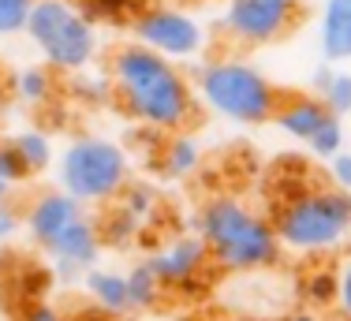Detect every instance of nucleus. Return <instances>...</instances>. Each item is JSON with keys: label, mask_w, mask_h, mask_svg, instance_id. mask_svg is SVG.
<instances>
[{"label": "nucleus", "mask_w": 351, "mask_h": 321, "mask_svg": "<svg viewBox=\"0 0 351 321\" xmlns=\"http://www.w3.org/2000/svg\"><path fill=\"white\" fill-rule=\"evenodd\" d=\"M8 105H12V90H8V79L0 75V116L8 112Z\"/></svg>", "instance_id": "32"}, {"label": "nucleus", "mask_w": 351, "mask_h": 321, "mask_svg": "<svg viewBox=\"0 0 351 321\" xmlns=\"http://www.w3.org/2000/svg\"><path fill=\"white\" fill-rule=\"evenodd\" d=\"M131 41L169 56L176 64H195L206 56V27L187 4H157L146 0L131 19Z\"/></svg>", "instance_id": "7"}, {"label": "nucleus", "mask_w": 351, "mask_h": 321, "mask_svg": "<svg viewBox=\"0 0 351 321\" xmlns=\"http://www.w3.org/2000/svg\"><path fill=\"white\" fill-rule=\"evenodd\" d=\"M317 53L325 64L351 60V0H325L317 15Z\"/></svg>", "instance_id": "12"}, {"label": "nucleus", "mask_w": 351, "mask_h": 321, "mask_svg": "<svg viewBox=\"0 0 351 321\" xmlns=\"http://www.w3.org/2000/svg\"><path fill=\"white\" fill-rule=\"evenodd\" d=\"M157 4H191V0H157Z\"/></svg>", "instance_id": "33"}, {"label": "nucleus", "mask_w": 351, "mask_h": 321, "mask_svg": "<svg viewBox=\"0 0 351 321\" xmlns=\"http://www.w3.org/2000/svg\"><path fill=\"white\" fill-rule=\"evenodd\" d=\"M332 310L344 321H351V254L337 269V299H332Z\"/></svg>", "instance_id": "26"}, {"label": "nucleus", "mask_w": 351, "mask_h": 321, "mask_svg": "<svg viewBox=\"0 0 351 321\" xmlns=\"http://www.w3.org/2000/svg\"><path fill=\"white\" fill-rule=\"evenodd\" d=\"M146 261L169 295H198L210 284V276L217 273L210 250H206V243L195 232L165 239Z\"/></svg>", "instance_id": "9"}, {"label": "nucleus", "mask_w": 351, "mask_h": 321, "mask_svg": "<svg viewBox=\"0 0 351 321\" xmlns=\"http://www.w3.org/2000/svg\"><path fill=\"white\" fill-rule=\"evenodd\" d=\"M329 183L340 191H351V150H340L337 157H329Z\"/></svg>", "instance_id": "29"}, {"label": "nucleus", "mask_w": 351, "mask_h": 321, "mask_svg": "<svg viewBox=\"0 0 351 321\" xmlns=\"http://www.w3.org/2000/svg\"><path fill=\"white\" fill-rule=\"evenodd\" d=\"M277 321H344L340 314H322V310L314 307H303V310H288V314H280Z\"/></svg>", "instance_id": "30"}, {"label": "nucleus", "mask_w": 351, "mask_h": 321, "mask_svg": "<svg viewBox=\"0 0 351 321\" xmlns=\"http://www.w3.org/2000/svg\"><path fill=\"white\" fill-rule=\"evenodd\" d=\"M191 232L206 243L217 273L247 276L273 269L284 254L273 217L254 209L236 194H213L195 209Z\"/></svg>", "instance_id": "2"}, {"label": "nucleus", "mask_w": 351, "mask_h": 321, "mask_svg": "<svg viewBox=\"0 0 351 321\" xmlns=\"http://www.w3.org/2000/svg\"><path fill=\"white\" fill-rule=\"evenodd\" d=\"M116 202H120V206L128 209L131 217H138V221L146 224L149 213L157 209V191L146 187V183H128V187H123V194H120Z\"/></svg>", "instance_id": "24"}, {"label": "nucleus", "mask_w": 351, "mask_h": 321, "mask_svg": "<svg viewBox=\"0 0 351 321\" xmlns=\"http://www.w3.org/2000/svg\"><path fill=\"white\" fill-rule=\"evenodd\" d=\"M8 146L15 150V157L27 168V176H41L56 165V146H53V139H49V131H41V128L15 131L12 139H8Z\"/></svg>", "instance_id": "16"}, {"label": "nucleus", "mask_w": 351, "mask_h": 321, "mask_svg": "<svg viewBox=\"0 0 351 321\" xmlns=\"http://www.w3.org/2000/svg\"><path fill=\"white\" fill-rule=\"evenodd\" d=\"M157 168L169 180H191L202 168V142L191 131L161 134V142H157Z\"/></svg>", "instance_id": "14"}, {"label": "nucleus", "mask_w": 351, "mask_h": 321, "mask_svg": "<svg viewBox=\"0 0 351 321\" xmlns=\"http://www.w3.org/2000/svg\"><path fill=\"white\" fill-rule=\"evenodd\" d=\"M8 90H12V101L27 108H45L53 105L56 90H60V79L49 64H23L8 75Z\"/></svg>", "instance_id": "13"}, {"label": "nucleus", "mask_w": 351, "mask_h": 321, "mask_svg": "<svg viewBox=\"0 0 351 321\" xmlns=\"http://www.w3.org/2000/svg\"><path fill=\"white\" fill-rule=\"evenodd\" d=\"M75 4L86 12V19L101 27H131V19L138 15V8L146 0H75Z\"/></svg>", "instance_id": "20"}, {"label": "nucleus", "mask_w": 351, "mask_h": 321, "mask_svg": "<svg viewBox=\"0 0 351 321\" xmlns=\"http://www.w3.org/2000/svg\"><path fill=\"white\" fill-rule=\"evenodd\" d=\"M273 228L280 235V247L291 254H337L351 243V191H340L332 183L288 191L273 213Z\"/></svg>", "instance_id": "4"}, {"label": "nucleus", "mask_w": 351, "mask_h": 321, "mask_svg": "<svg viewBox=\"0 0 351 321\" xmlns=\"http://www.w3.org/2000/svg\"><path fill=\"white\" fill-rule=\"evenodd\" d=\"M314 94H322V101L329 105V112L351 116V71L340 64L322 67L314 75Z\"/></svg>", "instance_id": "18"}, {"label": "nucleus", "mask_w": 351, "mask_h": 321, "mask_svg": "<svg viewBox=\"0 0 351 321\" xmlns=\"http://www.w3.org/2000/svg\"><path fill=\"white\" fill-rule=\"evenodd\" d=\"M303 19V0H224L221 30L247 49L277 45Z\"/></svg>", "instance_id": "8"}, {"label": "nucleus", "mask_w": 351, "mask_h": 321, "mask_svg": "<svg viewBox=\"0 0 351 321\" xmlns=\"http://www.w3.org/2000/svg\"><path fill=\"white\" fill-rule=\"evenodd\" d=\"M23 34L38 49L41 64H49L56 75L86 71L101 53V30L86 19L75 0H34Z\"/></svg>", "instance_id": "6"}, {"label": "nucleus", "mask_w": 351, "mask_h": 321, "mask_svg": "<svg viewBox=\"0 0 351 321\" xmlns=\"http://www.w3.org/2000/svg\"><path fill=\"white\" fill-rule=\"evenodd\" d=\"M19 321H71V314H64L60 307H53V302H45V299H34V302L23 307Z\"/></svg>", "instance_id": "28"}, {"label": "nucleus", "mask_w": 351, "mask_h": 321, "mask_svg": "<svg viewBox=\"0 0 351 321\" xmlns=\"http://www.w3.org/2000/svg\"><path fill=\"white\" fill-rule=\"evenodd\" d=\"M131 183V157L105 134H79L56 157V187L79 198L86 209H105Z\"/></svg>", "instance_id": "5"}, {"label": "nucleus", "mask_w": 351, "mask_h": 321, "mask_svg": "<svg viewBox=\"0 0 351 321\" xmlns=\"http://www.w3.org/2000/svg\"><path fill=\"white\" fill-rule=\"evenodd\" d=\"M71 321H123V318H112V314H105V310H97L94 302L90 307H82V310H75Z\"/></svg>", "instance_id": "31"}, {"label": "nucleus", "mask_w": 351, "mask_h": 321, "mask_svg": "<svg viewBox=\"0 0 351 321\" xmlns=\"http://www.w3.org/2000/svg\"><path fill=\"white\" fill-rule=\"evenodd\" d=\"M97 228H101V243L105 247H131V243L142 235V221L131 217L120 202L105 206V217H97Z\"/></svg>", "instance_id": "19"}, {"label": "nucleus", "mask_w": 351, "mask_h": 321, "mask_svg": "<svg viewBox=\"0 0 351 321\" xmlns=\"http://www.w3.org/2000/svg\"><path fill=\"white\" fill-rule=\"evenodd\" d=\"M82 213H86V206L79 198H71L64 187H45L30 194V202H23V232L38 250H49L56 235L79 221Z\"/></svg>", "instance_id": "10"}, {"label": "nucleus", "mask_w": 351, "mask_h": 321, "mask_svg": "<svg viewBox=\"0 0 351 321\" xmlns=\"http://www.w3.org/2000/svg\"><path fill=\"white\" fill-rule=\"evenodd\" d=\"M329 116H337V112H329V105L322 101V94H314V90H299V94H280V105H277V112H273V123L288 134V139H295V142H311L314 139V131L322 128Z\"/></svg>", "instance_id": "11"}, {"label": "nucleus", "mask_w": 351, "mask_h": 321, "mask_svg": "<svg viewBox=\"0 0 351 321\" xmlns=\"http://www.w3.org/2000/svg\"><path fill=\"white\" fill-rule=\"evenodd\" d=\"M82 288H86L90 302L97 310L112 318H128L131 314V295H128V273H116V269H86L82 273Z\"/></svg>", "instance_id": "15"}, {"label": "nucleus", "mask_w": 351, "mask_h": 321, "mask_svg": "<svg viewBox=\"0 0 351 321\" xmlns=\"http://www.w3.org/2000/svg\"><path fill=\"white\" fill-rule=\"evenodd\" d=\"M195 94L198 105L210 108L213 116L236 123V128H262L273 123V112L280 105V90L258 64L243 60V56H206L198 60Z\"/></svg>", "instance_id": "3"}, {"label": "nucleus", "mask_w": 351, "mask_h": 321, "mask_svg": "<svg viewBox=\"0 0 351 321\" xmlns=\"http://www.w3.org/2000/svg\"><path fill=\"white\" fill-rule=\"evenodd\" d=\"M105 75L112 86V105L142 131L172 134L198 123L202 105L195 94V79L169 56L138 41H123L105 56Z\"/></svg>", "instance_id": "1"}, {"label": "nucleus", "mask_w": 351, "mask_h": 321, "mask_svg": "<svg viewBox=\"0 0 351 321\" xmlns=\"http://www.w3.org/2000/svg\"><path fill=\"white\" fill-rule=\"evenodd\" d=\"M19 232H23V206L12 198V202H4V206H0V243L15 239Z\"/></svg>", "instance_id": "27"}, {"label": "nucleus", "mask_w": 351, "mask_h": 321, "mask_svg": "<svg viewBox=\"0 0 351 321\" xmlns=\"http://www.w3.org/2000/svg\"><path fill=\"white\" fill-rule=\"evenodd\" d=\"M27 180H30V176H27V168L19 165L15 150L8 146V139H0V206H4V202H12L15 191H19Z\"/></svg>", "instance_id": "22"}, {"label": "nucleus", "mask_w": 351, "mask_h": 321, "mask_svg": "<svg viewBox=\"0 0 351 321\" xmlns=\"http://www.w3.org/2000/svg\"><path fill=\"white\" fill-rule=\"evenodd\" d=\"M34 12V0H0V41L19 38Z\"/></svg>", "instance_id": "23"}, {"label": "nucleus", "mask_w": 351, "mask_h": 321, "mask_svg": "<svg viewBox=\"0 0 351 321\" xmlns=\"http://www.w3.org/2000/svg\"><path fill=\"white\" fill-rule=\"evenodd\" d=\"M344 142H348L344 116H329V120H325L322 128L314 131V139L306 142V150H311L317 160H329V157H337L340 150H344Z\"/></svg>", "instance_id": "21"}, {"label": "nucleus", "mask_w": 351, "mask_h": 321, "mask_svg": "<svg viewBox=\"0 0 351 321\" xmlns=\"http://www.w3.org/2000/svg\"><path fill=\"white\" fill-rule=\"evenodd\" d=\"M128 295H131V314H146L165 302V284L157 281V273L149 269V261H135L128 269Z\"/></svg>", "instance_id": "17"}, {"label": "nucleus", "mask_w": 351, "mask_h": 321, "mask_svg": "<svg viewBox=\"0 0 351 321\" xmlns=\"http://www.w3.org/2000/svg\"><path fill=\"white\" fill-rule=\"evenodd\" d=\"M332 299H337V269L332 273L317 269L311 281H306V302L314 310H325V307H332Z\"/></svg>", "instance_id": "25"}]
</instances>
